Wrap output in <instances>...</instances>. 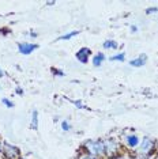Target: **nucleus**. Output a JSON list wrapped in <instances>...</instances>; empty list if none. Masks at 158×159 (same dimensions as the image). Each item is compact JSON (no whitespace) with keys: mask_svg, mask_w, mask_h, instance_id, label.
<instances>
[{"mask_svg":"<svg viewBox=\"0 0 158 159\" xmlns=\"http://www.w3.org/2000/svg\"><path fill=\"white\" fill-rule=\"evenodd\" d=\"M83 147L87 151V155H91L94 158L105 155V146L102 140H86Z\"/></svg>","mask_w":158,"mask_h":159,"instance_id":"1","label":"nucleus"},{"mask_svg":"<svg viewBox=\"0 0 158 159\" xmlns=\"http://www.w3.org/2000/svg\"><path fill=\"white\" fill-rule=\"evenodd\" d=\"M153 150H154V142L146 137V139L141 140V143H139V146H138V151H136V152L141 155V157H149V155L153 152Z\"/></svg>","mask_w":158,"mask_h":159,"instance_id":"2","label":"nucleus"},{"mask_svg":"<svg viewBox=\"0 0 158 159\" xmlns=\"http://www.w3.org/2000/svg\"><path fill=\"white\" fill-rule=\"evenodd\" d=\"M2 152L6 159H19V150L8 143H4L2 147Z\"/></svg>","mask_w":158,"mask_h":159,"instance_id":"3","label":"nucleus"},{"mask_svg":"<svg viewBox=\"0 0 158 159\" xmlns=\"http://www.w3.org/2000/svg\"><path fill=\"white\" fill-rule=\"evenodd\" d=\"M104 146H105V155L108 157H114L118 152V143L114 139L104 140Z\"/></svg>","mask_w":158,"mask_h":159,"instance_id":"4","label":"nucleus"},{"mask_svg":"<svg viewBox=\"0 0 158 159\" xmlns=\"http://www.w3.org/2000/svg\"><path fill=\"white\" fill-rule=\"evenodd\" d=\"M37 48L38 46L35 44H29V42H19V44H18V50H19V53H22V55H30V53Z\"/></svg>","mask_w":158,"mask_h":159,"instance_id":"5","label":"nucleus"},{"mask_svg":"<svg viewBox=\"0 0 158 159\" xmlns=\"http://www.w3.org/2000/svg\"><path fill=\"white\" fill-rule=\"evenodd\" d=\"M90 53H91V50L89 49V48H82V49H79L78 52H77V59L81 61L82 64H87Z\"/></svg>","mask_w":158,"mask_h":159,"instance_id":"6","label":"nucleus"},{"mask_svg":"<svg viewBox=\"0 0 158 159\" xmlns=\"http://www.w3.org/2000/svg\"><path fill=\"white\" fill-rule=\"evenodd\" d=\"M124 142L130 148H136L139 146V143H141V140H139V137L135 136V135H127Z\"/></svg>","mask_w":158,"mask_h":159,"instance_id":"7","label":"nucleus"},{"mask_svg":"<svg viewBox=\"0 0 158 159\" xmlns=\"http://www.w3.org/2000/svg\"><path fill=\"white\" fill-rule=\"evenodd\" d=\"M146 60H147L146 55H141V56L138 57V59L131 60V61H130V66H131V67H142V66H145Z\"/></svg>","mask_w":158,"mask_h":159,"instance_id":"8","label":"nucleus"},{"mask_svg":"<svg viewBox=\"0 0 158 159\" xmlns=\"http://www.w3.org/2000/svg\"><path fill=\"white\" fill-rule=\"evenodd\" d=\"M104 60H105V55H104V53H97V55H94V57H93V66L100 67L104 63Z\"/></svg>","mask_w":158,"mask_h":159,"instance_id":"9","label":"nucleus"},{"mask_svg":"<svg viewBox=\"0 0 158 159\" xmlns=\"http://www.w3.org/2000/svg\"><path fill=\"white\" fill-rule=\"evenodd\" d=\"M31 129H37L38 128V113L37 110H33L31 113Z\"/></svg>","mask_w":158,"mask_h":159,"instance_id":"10","label":"nucleus"},{"mask_svg":"<svg viewBox=\"0 0 158 159\" xmlns=\"http://www.w3.org/2000/svg\"><path fill=\"white\" fill-rule=\"evenodd\" d=\"M117 42L113 41V39H108V41L104 42V48L105 49H117Z\"/></svg>","mask_w":158,"mask_h":159,"instance_id":"11","label":"nucleus"},{"mask_svg":"<svg viewBox=\"0 0 158 159\" xmlns=\"http://www.w3.org/2000/svg\"><path fill=\"white\" fill-rule=\"evenodd\" d=\"M78 34H79V31L78 30H74V31H71V33H67V34L62 35L59 39H71L72 37H75V35H78Z\"/></svg>","mask_w":158,"mask_h":159,"instance_id":"12","label":"nucleus"},{"mask_svg":"<svg viewBox=\"0 0 158 159\" xmlns=\"http://www.w3.org/2000/svg\"><path fill=\"white\" fill-rule=\"evenodd\" d=\"M124 59H125L124 53H118V55L110 57V60H112V61H124Z\"/></svg>","mask_w":158,"mask_h":159,"instance_id":"13","label":"nucleus"},{"mask_svg":"<svg viewBox=\"0 0 158 159\" xmlns=\"http://www.w3.org/2000/svg\"><path fill=\"white\" fill-rule=\"evenodd\" d=\"M62 128H63V131H70V129H71V124H70V122H68V121H63L62 122Z\"/></svg>","mask_w":158,"mask_h":159,"instance_id":"14","label":"nucleus"},{"mask_svg":"<svg viewBox=\"0 0 158 159\" xmlns=\"http://www.w3.org/2000/svg\"><path fill=\"white\" fill-rule=\"evenodd\" d=\"M2 102L4 103L7 107H14V103H12L10 99H7V98H3V99H2Z\"/></svg>","mask_w":158,"mask_h":159,"instance_id":"15","label":"nucleus"},{"mask_svg":"<svg viewBox=\"0 0 158 159\" xmlns=\"http://www.w3.org/2000/svg\"><path fill=\"white\" fill-rule=\"evenodd\" d=\"M74 105L75 106H78V109H86V106L81 102V101H74Z\"/></svg>","mask_w":158,"mask_h":159,"instance_id":"16","label":"nucleus"},{"mask_svg":"<svg viewBox=\"0 0 158 159\" xmlns=\"http://www.w3.org/2000/svg\"><path fill=\"white\" fill-rule=\"evenodd\" d=\"M157 11H158L157 7H150V8L146 10V14H154V12H157Z\"/></svg>","mask_w":158,"mask_h":159,"instance_id":"17","label":"nucleus"},{"mask_svg":"<svg viewBox=\"0 0 158 159\" xmlns=\"http://www.w3.org/2000/svg\"><path fill=\"white\" fill-rule=\"evenodd\" d=\"M53 74L56 75V76H64V72L63 71H60V70H55V68H53Z\"/></svg>","mask_w":158,"mask_h":159,"instance_id":"18","label":"nucleus"},{"mask_svg":"<svg viewBox=\"0 0 158 159\" xmlns=\"http://www.w3.org/2000/svg\"><path fill=\"white\" fill-rule=\"evenodd\" d=\"M78 159H95V158L91 157V155H81Z\"/></svg>","mask_w":158,"mask_h":159,"instance_id":"19","label":"nucleus"},{"mask_svg":"<svg viewBox=\"0 0 158 159\" xmlns=\"http://www.w3.org/2000/svg\"><path fill=\"white\" fill-rule=\"evenodd\" d=\"M131 30H132V33H136V30H138V27H136V26H131Z\"/></svg>","mask_w":158,"mask_h":159,"instance_id":"20","label":"nucleus"},{"mask_svg":"<svg viewBox=\"0 0 158 159\" xmlns=\"http://www.w3.org/2000/svg\"><path fill=\"white\" fill-rule=\"evenodd\" d=\"M4 71H3V70H0V78H3V76H4Z\"/></svg>","mask_w":158,"mask_h":159,"instance_id":"21","label":"nucleus"},{"mask_svg":"<svg viewBox=\"0 0 158 159\" xmlns=\"http://www.w3.org/2000/svg\"><path fill=\"white\" fill-rule=\"evenodd\" d=\"M16 93H18V94H22L23 91H22V89H16Z\"/></svg>","mask_w":158,"mask_h":159,"instance_id":"22","label":"nucleus"},{"mask_svg":"<svg viewBox=\"0 0 158 159\" xmlns=\"http://www.w3.org/2000/svg\"><path fill=\"white\" fill-rule=\"evenodd\" d=\"M2 147H3V146H2V143H0V152H2Z\"/></svg>","mask_w":158,"mask_h":159,"instance_id":"23","label":"nucleus"},{"mask_svg":"<svg viewBox=\"0 0 158 159\" xmlns=\"http://www.w3.org/2000/svg\"><path fill=\"white\" fill-rule=\"evenodd\" d=\"M19 159H25V158H19Z\"/></svg>","mask_w":158,"mask_h":159,"instance_id":"24","label":"nucleus"}]
</instances>
